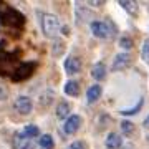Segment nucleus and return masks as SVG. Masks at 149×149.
<instances>
[{
  "instance_id": "nucleus-24",
  "label": "nucleus",
  "mask_w": 149,
  "mask_h": 149,
  "mask_svg": "<svg viewBox=\"0 0 149 149\" xmlns=\"http://www.w3.org/2000/svg\"><path fill=\"white\" fill-rule=\"evenodd\" d=\"M66 149H88V144L85 141H73Z\"/></svg>"
},
{
  "instance_id": "nucleus-1",
  "label": "nucleus",
  "mask_w": 149,
  "mask_h": 149,
  "mask_svg": "<svg viewBox=\"0 0 149 149\" xmlns=\"http://www.w3.org/2000/svg\"><path fill=\"white\" fill-rule=\"evenodd\" d=\"M0 23L13 30H20L25 25V15L20 10H17L15 7L0 0Z\"/></svg>"
},
{
  "instance_id": "nucleus-22",
  "label": "nucleus",
  "mask_w": 149,
  "mask_h": 149,
  "mask_svg": "<svg viewBox=\"0 0 149 149\" xmlns=\"http://www.w3.org/2000/svg\"><path fill=\"white\" fill-rule=\"evenodd\" d=\"M121 129L124 134H131L134 131V124L131 121H123L121 123Z\"/></svg>"
},
{
  "instance_id": "nucleus-25",
  "label": "nucleus",
  "mask_w": 149,
  "mask_h": 149,
  "mask_svg": "<svg viewBox=\"0 0 149 149\" xmlns=\"http://www.w3.org/2000/svg\"><path fill=\"white\" fill-rule=\"evenodd\" d=\"M8 98V88L3 83H0V101H5Z\"/></svg>"
},
{
  "instance_id": "nucleus-2",
  "label": "nucleus",
  "mask_w": 149,
  "mask_h": 149,
  "mask_svg": "<svg viewBox=\"0 0 149 149\" xmlns=\"http://www.w3.org/2000/svg\"><path fill=\"white\" fill-rule=\"evenodd\" d=\"M5 42L0 43V76H12L18 66L20 52H5Z\"/></svg>"
},
{
  "instance_id": "nucleus-16",
  "label": "nucleus",
  "mask_w": 149,
  "mask_h": 149,
  "mask_svg": "<svg viewBox=\"0 0 149 149\" xmlns=\"http://www.w3.org/2000/svg\"><path fill=\"white\" fill-rule=\"evenodd\" d=\"M38 144L42 149H53L55 148V141L50 134H43L42 138L38 139Z\"/></svg>"
},
{
  "instance_id": "nucleus-11",
  "label": "nucleus",
  "mask_w": 149,
  "mask_h": 149,
  "mask_svg": "<svg viewBox=\"0 0 149 149\" xmlns=\"http://www.w3.org/2000/svg\"><path fill=\"white\" fill-rule=\"evenodd\" d=\"M103 90L100 85H93L88 88V91H86V101L90 103V104H93V103H96L98 100H100V96H101Z\"/></svg>"
},
{
  "instance_id": "nucleus-18",
  "label": "nucleus",
  "mask_w": 149,
  "mask_h": 149,
  "mask_svg": "<svg viewBox=\"0 0 149 149\" xmlns=\"http://www.w3.org/2000/svg\"><path fill=\"white\" fill-rule=\"evenodd\" d=\"M22 133L25 134L27 138H37L38 134H40V129H38V126H35V124H27Z\"/></svg>"
},
{
  "instance_id": "nucleus-23",
  "label": "nucleus",
  "mask_w": 149,
  "mask_h": 149,
  "mask_svg": "<svg viewBox=\"0 0 149 149\" xmlns=\"http://www.w3.org/2000/svg\"><path fill=\"white\" fill-rule=\"evenodd\" d=\"M53 47H55V48H53V55H55V56H60V55L63 53V50H65V43H63V42L56 40Z\"/></svg>"
},
{
  "instance_id": "nucleus-14",
  "label": "nucleus",
  "mask_w": 149,
  "mask_h": 149,
  "mask_svg": "<svg viewBox=\"0 0 149 149\" xmlns=\"http://www.w3.org/2000/svg\"><path fill=\"white\" fill-rule=\"evenodd\" d=\"M65 93L68 96H78L80 95V83L78 81H74V80H70L65 83Z\"/></svg>"
},
{
  "instance_id": "nucleus-12",
  "label": "nucleus",
  "mask_w": 149,
  "mask_h": 149,
  "mask_svg": "<svg viewBox=\"0 0 149 149\" xmlns=\"http://www.w3.org/2000/svg\"><path fill=\"white\" fill-rule=\"evenodd\" d=\"M71 108H70V104L66 101H60L58 106H56V116H58V119H68L71 114Z\"/></svg>"
},
{
  "instance_id": "nucleus-7",
  "label": "nucleus",
  "mask_w": 149,
  "mask_h": 149,
  "mask_svg": "<svg viewBox=\"0 0 149 149\" xmlns=\"http://www.w3.org/2000/svg\"><path fill=\"white\" fill-rule=\"evenodd\" d=\"M15 109L20 114H23V116H27V114H30L32 113V109H33V103H32V100L28 98V96H18L15 100Z\"/></svg>"
},
{
  "instance_id": "nucleus-15",
  "label": "nucleus",
  "mask_w": 149,
  "mask_h": 149,
  "mask_svg": "<svg viewBox=\"0 0 149 149\" xmlns=\"http://www.w3.org/2000/svg\"><path fill=\"white\" fill-rule=\"evenodd\" d=\"M91 76L95 78V80H104V76H106V65L104 63H96L91 70Z\"/></svg>"
},
{
  "instance_id": "nucleus-8",
  "label": "nucleus",
  "mask_w": 149,
  "mask_h": 149,
  "mask_svg": "<svg viewBox=\"0 0 149 149\" xmlns=\"http://www.w3.org/2000/svg\"><path fill=\"white\" fill-rule=\"evenodd\" d=\"M12 146H13V149H30L32 148V141L23 133H17L12 139Z\"/></svg>"
},
{
  "instance_id": "nucleus-6",
  "label": "nucleus",
  "mask_w": 149,
  "mask_h": 149,
  "mask_svg": "<svg viewBox=\"0 0 149 149\" xmlns=\"http://www.w3.org/2000/svg\"><path fill=\"white\" fill-rule=\"evenodd\" d=\"M81 123H83L81 116H78V114H71L68 119H65L63 131H65L66 134H74V133H78V129L81 128Z\"/></svg>"
},
{
  "instance_id": "nucleus-10",
  "label": "nucleus",
  "mask_w": 149,
  "mask_h": 149,
  "mask_svg": "<svg viewBox=\"0 0 149 149\" xmlns=\"http://www.w3.org/2000/svg\"><path fill=\"white\" fill-rule=\"evenodd\" d=\"M129 61H131V56L128 53H118L114 56V61H113V70L114 71H121V70H124L129 65Z\"/></svg>"
},
{
  "instance_id": "nucleus-5",
  "label": "nucleus",
  "mask_w": 149,
  "mask_h": 149,
  "mask_svg": "<svg viewBox=\"0 0 149 149\" xmlns=\"http://www.w3.org/2000/svg\"><path fill=\"white\" fill-rule=\"evenodd\" d=\"M35 70H37V63L35 61H23V63H20L17 66V70L13 71V74L10 78L13 83H20V81H25L28 78H32Z\"/></svg>"
},
{
  "instance_id": "nucleus-27",
  "label": "nucleus",
  "mask_w": 149,
  "mask_h": 149,
  "mask_svg": "<svg viewBox=\"0 0 149 149\" xmlns=\"http://www.w3.org/2000/svg\"><path fill=\"white\" fill-rule=\"evenodd\" d=\"M0 30H2V23H0Z\"/></svg>"
},
{
  "instance_id": "nucleus-26",
  "label": "nucleus",
  "mask_w": 149,
  "mask_h": 149,
  "mask_svg": "<svg viewBox=\"0 0 149 149\" xmlns=\"http://www.w3.org/2000/svg\"><path fill=\"white\" fill-rule=\"evenodd\" d=\"M143 126H144V128H146V129H149V116L146 118V119H144V123H143Z\"/></svg>"
},
{
  "instance_id": "nucleus-13",
  "label": "nucleus",
  "mask_w": 149,
  "mask_h": 149,
  "mask_svg": "<svg viewBox=\"0 0 149 149\" xmlns=\"http://www.w3.org/2000/svg\"><path fill=\"white\" fill-rule=\"evenodd\" d=\"M123 144V139L118 133H109L106 138V148L108 149H118Z\"/></svg>"
},
{
  "instance_id": "nucleus-21",
  "label": "nucleus",
  "mask_w": 149,
  "mask_h": 149,
  "mask_svg": "<svg viewBox=\"0 0 149 149\" xmlns=\"http://www.w3.org/2000/svg\"><path fill=\"white\" fill-rule=\"evenodd\" d=\"M119 47L126 48V50H131V48L134 47V43H133V40H131L129 37H123L121 40H119Z\"/></svg>"
},
{
  "instance_id": "nucleus-20",
  "label": "nucleus",
  "mask_w": 149,
  "mask_h": 149,
  "mask_svg": "<svg viewBox=\"0 0 149 149\" xmlns=\"http://www.w3.org/2000/svg\"><path fill=\"white\" fill-rule=\"evenodd\" d=\"M141 56H143V60H144V61H146V63L149 65V38H148V40H144V43H143Z\"/></svg>"
},
{
  "instance_id": "nucleus-3",
  "label": "nucleus",
  "mask_w": 149,
  "mask_h": 149,
  "mask_svg": "<svg viewBox=\"0 0 149 149\" xmlns=\"http://www.w3.org/2000/svg\"><path fill=\"white\" fill-rule=\"evenodd\" d=\"M91 32H93V35L96 38L106 40V38H111L116 35V25L109 18H106V20H96V22H91Z\"/></svg>"
},
{
  "instance_id": "nucleus-19",
  "label": "nucleus",
  "mask_w": 149,
  "mask_h": 149,
  "mask_svg": "<svg viewBox=\"0 0 149 149\" xmlns=\"http://www.w3.org/2000/svg\"><path fill=\"white\" fill-rule=\"evenodd\" d=\"M143 104H144V100L141 98V100L138 101V104H136V106H134V108H129V109H123L121 114H124V116H133V114H136L138 111H141Z\"/></svg>"
},
{
  "instance_id": "nucleus-9",
  "label": "nucleus",
  "mask_w": 149,
  "mask_h": 149,
  "mask_svg": "<svg viewBox=\"0 0 149 149\" xmlns=\"http://www.w3.org/2000/svg\"><path fill=\"white\" fill-rule=\"evenodd\" d=\"M81 70V61L78 56H68L65 60V71L68 74H76Z\"/></svg>"
},
{
  "instance_id": "nucleus-4",
  "label": "nucleus",
  "mask_w": 149,
  "mask_h": 149,
  "mask_svg": "<svg viewBox=\"0 0 149 149\" xmlns=\"http://www.w3.org/2000/svg\"><path fill=\"white\" fill-rule=\"evenodd\" d=\"M40 25H42L43 35H45L47 38H56L58 33H60V30H61L58 17L53 15V13H43L42 20H40Z\"/></svg>"
},
{
  "instance_id": "nucleus-17",
  "label": "nucleus",
  "mask_w": 149,
  "mask_h": 149,
  "mask_svg": "<svg viewBox=\"0 0 149 149\" xmlns=\"http://www.w3.org/2000/svg\"><path fill=\"white\" fill-rule=\"evenodd\" d=\"M119 5L124 8V10H128L131 15H138V5H136V2H129V0H121L119 2Z\"/></svg>"
}]
</instances>
